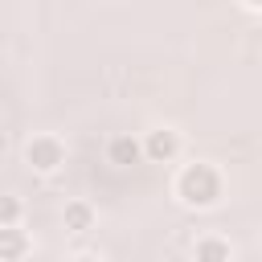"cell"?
Segmentation results:
<instances>
[{"label": "cell", "mask_w": 262, "mask_h": 262, "mask_svg": "<svg viewBox=\"0 0 262 262\" xmlns=\"http://www.w3.org/2000/svg\"><path fill=\"white\" fill-rule=\"evenodd\" d=\"M176 192L188 209H213L221 201V172L213 164H188L176 180Z\"/></svg>", "instance_id": "1"}, {"label": "cell", "mask_w": 262, "mask_h": 262, "mask_svg": "<svg viewBox=\"0 0 262 262\" xmlns=\"http://www.w3.org/2000/svg\"><path fill=\"white\" fill-rule=\"evenodd\" d=\"M25 160H29L33 172H57V168L66 164V147H61V139H53V135H33L29 147H25Z\"/></svg>", "instance_id": "2"}, {"label": "cell", "mask_w": 262, "mask_h": 262, "mask_svg": "<svg viewBox=\"0 0 262 262\" xmlns=\"http://www.w3.org/2000/svg\"><path fill=\"white\" fill-rule=\"evenodd\" d=\"M176 151H180V135H176V131H168V127L151 131V135H147V143H143V156H147V160H156V164H168Z\"/></svg>", "instance_id": "3"}, {"label": "cell", "mask_w": 262, "mask_h": 262, "mask_svg": "<svg viewBox=\"0 0 262 262\" xmlns=\"http://www.w3.org/2000/svg\"><path fill=\"white\" fill-rule=\"evenodd\" d=\"M139 156H143V143H139V139H131V135H115V139L106 143V160H111V164H119V168L139 164Z\"/></svg>", "instance_id": "4"}, {"label": "cell", "mask_w": 262, "mask_h": 262, "mask_svg": "<svg viewBox=\"0 0 262 262\" xmlns=\"http://www.w3.org/2000/svg\"><path fill=\"white\" fill-rule=\"evenodd\" d=\"M29 254V237L16 225H0V262H20Z\"/></svg>", "instance_id": "5"}, {"label": "cell", "mask_w": 262, "mask_h": 262, "mask_svg": "<svg viewBox=\"0 0 262 262\" xmlns=\"http://www.w3.org/2000/svg\"><path fill=\"white\" fill-rule=\"evenodd\" d=\"M90 225H94V209H90L86 201H70V205H66V229L86 233Z\"/></svg>", "instance_id": "6"}, {"label": "cell", "mask_w": 262, "mask_h": 262, "mask_svg": "<svg viewBox=\"0 0 262 262\" xmlns=\"http://www.w3.org/2000/svg\"><path fill=\"white\" fill-rule=\"evenodd\" d=\"M192 254H196V262H229V242H221V237H201Z\"/></svg>", "instance_id": "7"}, {"label": "cell", "mask_w": 262, "mask_h": 262, "mask_svg": "<svg viewBox=\"0 0 262 262\" xmlns=\"http://www.w3.org/2000/svg\"><path fill=\"white\" fill-rule=\"evenodd\" d=\"M16 221H20V201L4 192L0 196V225H16Z\"/></svg>", "instance_id": "8"}, {"label": "cell", "mask_w": 262, "mask_h": 262, "mask_svg": "<svg viewBox=\"0 0 262 262\" xmlns=\"http://www.w3.org/2000/svg\"><path fill=\"white\" fill-rule=\"evenodd\" d=\"M74 262H102V258H98V254H78Z\"/></svg>", "instance_id": "9"}, {"label": "cell", "mask_w": 262, "mask_h": 262, "mask_svg": "<svg viewBox=\"0 0 262 262\" xmlns=\"http://www.w3.org/2000/svg\"><path fill=\"white\" fill-rule=\"evenodd\" d=\"M246 4H250V8H262V0H246Z\"/></svg>", "instance_id": "10"}]
</instances>
